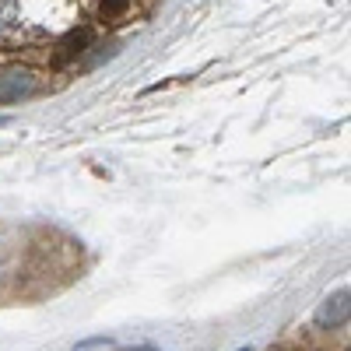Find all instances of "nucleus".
I'll return each mask as SVG.
<instances>
[{"label": "nucleus", "mask_w": 351, "mask_h": 351, "mask_svg": "<svg viewBox=\"0 0 351 351\" xmlns=\"http://www.w3.org/2000/svg\"><path fill=\"white\" fill-rule=\"evenodd\" d=\"M344 319H351V291H337L324 306L316 309V324L319 327H341Z\"/></svg>", "instance_id": "f257e3e1"}, {"label": "nucleus", "mask_w": 351, "mask_h": 351, "mask_svg": "<svg viewBox=\"0 0 351 351\" xmlns=\"http://www.w3.org/2000/svg\"><path fill=\"white\" fill-rule=\"evenodd\" d=\"M36 88V77L21 71V67H8L4 74H0V102H14L21 95H28Z\"/></svg>", "instance_id": "f03ea898"}, {"label": "nucleus", "mask_w": 351, "mask_h": 351, "mask_svg": "<svg viewBox=\"0 0 351 351\" xmlns=\"http://www.w3.org/2000/svg\"><path fill=\"white\" fill-rule=\"evenodd\" d=\"M11 18H14V0H0V32L11 25Z\"/></svg>", "instance_id": "7ed1b4c3"}, {"label": "nucleus", "mask_w": 351, "mask_h": 351, "mask_svg": "<svg viewBox=\"0 0 351 351\" xmlns=\"http://www.w3.org/2000/svg\"><path fill=\"white\" fill-rule=\"evenodd\" d=\"M123 8H127V0H102V11L106 14H120Z\"/></svg>", "instance_id": "20e7f679"}]
</instances>
